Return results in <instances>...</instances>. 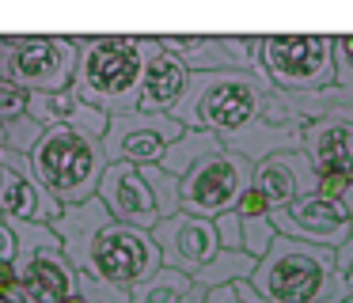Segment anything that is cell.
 <instances>
[{
	"label": "cell",
	"mask_w": 353,
	"mask_h": 303,
	"mask_svg": "<svg viewBox=\"0 0 353 303\" xmlns=\"http://www.w3.org/2000/svg\"><path fill=\"white\" fill-rule=\"evenodd\" d=\"M61 239V254L72 262L77 273L110 280L118 288H133L160 269V250L152 242V231L125 227L103 209L99 197L84 205H69L50 224Z\"/></svg>",
	"instance_id": "1"
},
{
	"label": "cell",
	"mask_w": 353,
	"mask_h": 303,
	"mask_svg": "<svg viewBox=\"0 0 353 303\" xmlns=\"http://www.w3.org/2000/svg\"><path fill=\"white\" fill-rule=\"evenodd\" d=\"M77 42V72L72 95L103 110L107 118L137 110L145 53L137 34H72Z\"/></svg>",
	"instance_id": "2"
},
{
	"label": "cell",
	"mask_w": 353,
	"mask_h": 303,
	"mask_svg": "<svg viewBox=\"0 0 353 303\" xmlns=\"http://www.w3.org/2000/svg\"><path fill=\"white\" fill-rule=\"evenodd\" d=\"M251 288L266 303H342L334 250L312 247L277 235L274 247L259 258L251 273Z\"/></svg>",
	"instance_id": "3"
},
{
	"label": "cell",
	"mask_w": 353,
	"mask_h": 303,
	"mask_svg": "<svg viewBox=\"0 0 353 303\" xmlns=\"http://www.w3.org/2000/svg\"><path fill=\"white\" fill-rule=\"evenodd\" d=\"M266 87L270 80H259L251 72H194L171 118L179 125L213 133L221 144H228L251 125Z\"/></svg>",
	"instance_id": "4"
},
{
	"label": "cell",
	"mask_w": 353,
	"mask_h": 303,
	"mask_svg": "<svg viewBox=\"0 0 353 303\" xmlns=\"http://www.w3.org/2000/svg\"><path fill=\"white\" fill-rule=\"evenodd\" d=\"M31 167L42 189L61 209H69V205L92 201L110 163L103 140L95 136H84L77 129H42L39 144L31 148Z\"/></svg>",
	"instance_id": "5"
},
{
	"label": "cell",
	"mask_w": 353,
	"mask_h": 303,
	"mask_svg": "<svg viewBox=\"0 0 353 303\" xmlns=\"http://www.w3.org/2000/svg\"><path fill=\"white\" fill-rule=\"evenodd\" d=\"M262 72L289 95L334 87V34H262Z\"/></svg>",
	"instance_id": "6"
},
{
	"label": "cell",
	"mask_w": 353,
	"mask_h": 303,
	"mask_svg": "<svg viewBox=\"0 0 353 303\" xmlns=\"http://www.w3.org/2000/svg\"><path fill=\"white\" fill-rule=\"evenodd\" d=\"M251 171H254V163H247L236 152H228V148L213 152L194 171H186V178H179V205L190 216L216 220L221 212L236 209L239 197L251 189Z\"/></svg>",
	"instance_id": "7"
},
{
	"label": "cell",
	"mask_w": 353,
	"mask_h": 303,
	"mask_svg": "<svg viewBox=\"0 0 353 303\" xmlns=\"http://www.w3.org/2000/svg\"><path fill=\"white\" fill-rule=\"evenodd\" d=\"M77 72L72 34H8V80L27 95L65 91Z\"/></svg>",
	"instance_id": "8"
},
{
	"label": "cell",
	"mask_w": 353,
	"mask_h": 303,
	"mask_svg": "<svg viewBox=\"0 0 353 303\" xmlns=\"http://www.w3.org/2000/svg\"><path fill=\"white\" fill-rule=\"evenodd\" d=\"M186 125H179L171 114H114L103 136V152L107 163H130V167H156L163 159V152L183 136Z\"/></svg>",
	"instance_id": "9"
},
{
	"label": "cell",
	"mask_w": 353,
	"mask_h": 303,
	"mask_svg": "<svg viewBox=\"0 0 353 303\" xmlns=\"http://www.w3.org/2000/svg\"><path fill=\"white\" fill-rule=\"evenodd\" d=\"M270 224L285 239L312 242V247H323V250H338L342 242L353 239V220L345 212V205L323 194H307L300 201L285 205V209H274Z\"/></svg>",
	"instance_id": "10"
},
{
	"label": "cell",
	"mask_w": 353,
	"mask_h": 303,
	"mask_svg": "<svg viewBox=\"0 0 353 303\" xmlns=\"http://www.w3.org/2000/svg\"><path fill=\"white\" fill-rule=\"evenodd\" d=\"M300 152L312 163L315 178H342L353 186V106L334 103L307 121Z\"/></svg>",
	"instance_id": "11"
},
{
	"label": "cell",
	"mask_w": 353,
	"mask_h": 303,
	"mask_svg": "<svg viewBox=\"0 0 353 303\" xmlns=\"http://www.w3.org/2000/svg\"><path fill=\"white\" fill-rule=\"evenodd\" d=\"M152 242L160 250V262L168 269H179L186 277H194L198 269H205L216 254H221V239H216L213 220L190 216V212H175V216L160 220L152 227Z\"/></svg>",
	"instance_id": "12"
},
{
	"label": "cell",
	"mask_w": 353,
	"mask_h": 303,
	"mask_svg": "<svg viewBox=\"0 0 353 303\" xmlns=\"http://www.w3.org/2000/svg\"><path fill=\"white\" fill-rule=\"evenodd\" d=\"M0 212L23 224H54L61 216V205L42 189L23 152H0Z\"/></svg>",
	"instance_id": "13"
},
{
	"label": "cell",
	"mask_w": 353,
	"mask_h": 303,
	"mask_svg": "<svg viewBox=\"0 0 353 303\" xmlns=\"http://www.w3.org/2000/svg\"><path fill=\"white\" fill-rule=\"evenodd\" d=\"M95 197L103 201V209L125 227H137V231H152L160 224V209H156V197H152V186L145 182L141 167H130V163H110L103 171V182L95 189Z\"/></svg>",
	"instance_id": "14"
},
{
	"label": "cell",
	"mask_w": 353,
	"mask_h": 303,
	"mask_svg": "<svg viewBox=\"0 0 353 303\" xmlns=\"http://www.w3.org/2000/svg\"><path fill=\"white\" fill-rule=\"evenodd\" d=\"M16 277H19L23 303H65L77 295V269L61 254V247L19 250Z\"/></svg>",
	"instance_id": "15"
},
{
	"label": "cell",
	"mask_w": 353,
	"mask_h": 303,
	"mask_svg": "<svg viewBox=\"0 0 353 303\" xmlns=\"http://www.w3.org/2000/svg\"><path fill=\"white\" fill-rule=\"evenodd\" d=\"M141 53H145V72H141V95L137 110L145 114H171L179 106V98L186 95L190 72L186 65L160 45V38L141 34Z\"/></svg>",
	"instance_id": "16"
},
{
	"label": "cell",
	"mask_w": 353,
	"mask_h": 303,
	"mask_svg": "<svg viewBox=\"0 0 353 303\" xmlns=\"http://www.w3.org/2000/svg\"><path fill=\"white\" fill-rule=\"evenodd\" d=\"M251 189L274 209L300 201L307 194H319V178H315L312 163L304 159V152H277L254 163L251 171Z\"/></svg>",
	"instance_id": "17"
},
{
	"label": "cell",
	"mask_w": 353,
	"mask_h": 303,
	"mask_svg": "<svg viewBox=\"0 0 353 303\" xmlns=\"http://www.w3.org/2000/svg\"><path fill=\"white\" fill-rule=\"evenodd\" d=\"M31 118L39 121L42 129H77V133L95 136V140H103V136H107V125H110L107 114L88 106V103H80V98L72 95V87L31 95Z\"/></svg>",
	"instance_id": "18"
},
{
	"label": "cell",
	"mask_w": 353,
	"mask_h": 303,
	"mask_svg": "<svg viewBox=\"0 0 353 303\" xmlns=\"http://www.w3.org/2000/svg\"><path fill=\"white\" fill-rule=\"evenodd\" d=\"M42 125L31 118V95L12 80H0V152H23L39 144Z\"/></svg>",
	"instance_id": "19"
},
{
	"label": "cell",
	"mask_w": 353,
	"mask_h": 303,
	"mask_svg": "<svg viewBox=\"0 0 353 303\" xmlns=\"http://www.w3.org/2000/svg\"><path fill=\"white\" fill-rule=\"evenodd\" d=\"M130 303H205V288L194 284V277L179 269H160L130 288Z\"/></svg>",
	"instance_id": "20"
},
{
	"label": "cell",
	"mask_w": 353,
	"mask_h": 303,
	"mask_svg": "<svg viewBox=\"0 0 353 303\" xmlns=\"http://www.w3.org/2000/svg\"><path fill=\"white\" fill-rule=\"evenodd\" d=\"M221 148H224V144L216 140L213 133H201V129H183V136H179V140L163 152L160 167L171 174V178H186V171H194L201 159H209L213 152H221Z\"/></svg>",
	"instance_id": "21"
},
{
	"label": "cell",
	"mask_w": 353,
	"mask_h": 303,
	"mask_svg": "<svg viewBox=\"0 0 353 303\" xmlns=\"http://www.w3.org/2000/svg\"><path fill=\"white\" fill-rule=\"evenodd\" d=\"M254 265H259V262H254L247 250H221L205 269L194 273V284H201L205 292H213V288L236 284V280H251Z\"/></svg>",
	"instance_id": "22"
},
{
	"label": "cell",
	"mask_w": 353,
	"mask_h": 303,
	"mask_svg": "<svg viewBox=\"0 0 353 303\" xmlns=\"http://www.w3.org/2000/svg\"><path fill=\"white\" fill-rule=\"evenodd\" d=\"M141 174H145V182L152 186L156 209H160L163 220L175 216V212H183V205H179V178H171L160 163H156V167H141Z\"/></svg>",
	"instance_id": "23"
},
{
	"label": "cell",
	"mask_w": 353,
	"mask_h": 303,
	"mask_svg": "<svg viewBox=\"0 0 353 303\" xmlns=\"http://www.w3.org/2000/svg\"><path fill=\"white\" fill-rule=\"evenodd\" d=\"M77 295L84 303H130V288H118L110 280L88 277V273H77Z\"/></svg>",
	"instance_id": "24"
},
{
	"label": "cell",
	"mask_w": 353,
	"mask_h": 303,
	"mask_svg": "<svg viewBox=\"0 0 353 303\" xmlns=\"http://www.w3.org/2000/svg\"><path fill=\"white\" fill-rule=\"evenodd\" d=\"M239 220H243V250L259 262V258L274 247V239H277L274 224H270V212H266V216H239Z\"/></svg>",
	"instance_id": "25"
},
{
	"label": "cell",
	"mask_w": 353,
	"mask_h": 303,
	"mask_svg": "<svg viewBox=\"0 0 353 303\" xmlns=\"http://www.w3.org/2000/svg\"><path fill=\"white\" fill-rule=\"evenodd\" d=\"M334 87L353 103V34H334Z\"/></svg>",
	"instance_id": "26"
},
{
	"label": "cell",
	"mask_w": 353,
	"mask_h": 303,
	"mask_svg": "<svg viewBox=\"0 0 353 303\" xmlns=\"http://www.w3.org/2000/svg\"><path fill=\"white\" fill-rule=\"evenodd\" d=\"M216 227V239H221V250H243V220H239V212H221V216L213 220Z\"/></svg>",
	"instance_id": "27"
},
{
	"label": "cell",
	"mask_w": 353,
	"mask_h": 303,
	"mask_svg": "<svg viewBox=\"0 0 353 303\" xmlns=\"http://www.w3.org/2000/svg\"><path fill=\"white\" fill-rule=\"evenodd\" d=\"M205 303H266V300L251 288V280H236V284H224V288L205 292Z\"/></svg>",
	"instance_id": "28"
},
{
	"label": "cell",
	"mask_w": 353,
	"mask_h": 303,
	"mask_svg": "<svg viewBox=\"0 0 353 303\" xmlns=\"http://www.w3.org/2000/svg\"><path fill=\"white\" fill-rule=\"evenodd\" d=\"M334 273H338V288L350 295L353 292V239L334 250Z\"/></svg>",
	"instance_id": "29"
},
{
	"label": "cell",
	"mask_w": 353,
	"mask_h": 303,
	"mask_svg": "<svg viewBox=\"0 0 353 303\" xmlns=\"http://www.w3.org/2000/svg\"><path fill=\"white\" fill-rule=\"evenodd\" d=\"M16 258H19L16 231H12V220L0 212V265H16Z\"/></svg>",
	"instance_id": "30"
},
{
	"label": "cell",
	"mask_w": 353,
	"mask_h": 303,
	"mask_svg": "<svg viewBox=\"0 0 353 303\" xmlns=\"http://www.w3.org/2000/svg\"><path fill=\"white\" fill-rule=\"evenodd\" d=\"M0 303H23L16 265H0Z\"/></svg>",
	"instance_id": "31"
},
{
	"label": "cell",
	"mask_w": 353,
	"mask_h": 303,
	"mask_svg": "<svg viewBox=\"0 0 353 303\" xmlns=\"http://www.w3.org/2000/svg\"><path fill=\"white\" fill-rule=\"evenodd\" d=\"M236 212H239V216H266V212H270V205H266V201H262V197H259V194H254V189H247V194H243V197H239V205H236Z\"/></svg>",
	"instance_id": "32"
},
{
	"label": "cell",
	"mask_w": 353,
	"mask_h": 303,
	"mask_svg": "<svg viewBox=\"0 0 353 303\" xmlns=\"http://www.w3.org/2000/svg\"><path fill=\"white\" fill-rule=\"evenodd\" d=\"M0 80H8V34H0Z\"/></svg>",
	"instance_id": "33"
},
{
	"label": "cell",
	"mask_w": 353,
	"mask_h": 303,
	"mask_svg": "<svg viewBox=\"0 0 353 303\" xmlns=\"http://www.w3.org/2000/svg\"><path fill=\"white\" fill-rule=\"evenodd\" d=\"M342 205H345V212H350V220H353V186L345 189V197H342Z\"/></svg>",
	"instance_id": "34"
},
{
	"label": "cell",
	"mask_w": 353,
	"mask_h": 303,
	"mask_svg": "<svg viewBox=\"0 0 353 303\" xmlns=\"http://www.w3.org/2000/svg\"><path fill=\"white\" fill-rule=\"evenodd\" d=\"M65 303H84V300H80V295H72V300H65Z\"/></svg>",
	"instance_id": "35"
},
{
	"label": "cell",
	"mask_w": 353,
	"mask_h": 303,
	"mask_svg": "<svg viewBox=\"0 0 353 303\" xmlns=\"http://www.w3.org/2000/svg\"><path fill=\"white\" fill-rule=\"evenodd\" d=\"M342 303H353V292H350V295H345V300H342Z\"/></svg>",
	"instance_id": "36"
}]
</instances>
